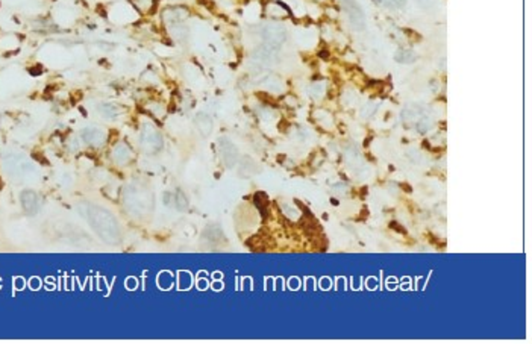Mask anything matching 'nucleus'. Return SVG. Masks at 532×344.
I'll use <instances>...</instances> for the list:
<instances>
[{
	"instance_id": "f257e3e1",
	"label": "nucleus",
	"mask_w": 532,
	"mask_h": 344,
	"mask_svg": "<svg viewBox=\"0 0 532 344\" xmlns=\"http://www.w3.org/2000/svg\"><path fill=\"white\" fill-rule=\"evenodd\" d=\"M162 144L164 141L159 131L150 123L142 125L140 131V147L147 153H155L162 149Z\"/></svg>"
},
{
	"instance_id": "f03ea898",
	"label": "nucleus",
	"mask_w": 532,
	"mask_h": 344,
	"mask_svg": "<svg viewBox=\"0 0 532 344\" xmlns=\"http://www.w3.org/2000/svg\"><path fill=\"white\" fill-rule=\"evenodd\" d=\"M261 36L264 39V46L275 50V47L281 46L286 39V31L279 25H265L261 31Z\"/></svg>"
},
{
	"instance_id": "7ed1b4c3",
	"label": "nucleus",
	"mask_w": 532,
	"mask_h": 344,
	"mask_svg": "<svg viewBox=\"0 0 532 344\" xmlns=\"http://www.w3.org/2000/svg\"><path fill=\"white\" fill-rule=\"evenodd\" d=\"M108 134L105 129H102L99 126H90L85 128L80 132V139L84 141L85 144L91 146V147H102L106 143Z\"/></svg>"
},
{
	"instance_id": "20e7f679",
	"label": "nucleus",
	"mask_w": 532,
	"mask_h": 344,
	"mask_svg": "<svg viewBox=\"0 0 532 344\" xmlns=\"http://www.w3.org/2000/svg\"><path fill=\"white\" fill-rule=\"evenodd\" d=\"M341 3H343L344 11L347 12V15H349V20H351L354 29H356V31L364 29L365 17H364L361 6L356 3V0H341Z\"/></svg>"
},
{
	"instance_id": "39448f33",
	"label": "nucleus",
	"mask_w": 532,
	"mask_h": 344,
	"mask_svg": "<svg viewBox=\"0 0 532 344\" xmlns=\"http://www.w3.org/2000/svg\"><path fill=\"white\" fill-rule=\"evenodd\" d=\"M218 153H220V158L223 161V164L226 167H234L237 163H238V149L234 146V143H231V141L228 138H220L218 141Z\"/></svg>"
},
{
	"instance_id": "423d86ee",
	"label": "nucleus",
	"mask_w": 532,
	"mask_h": 344,
	"mask_svg": "<svg viewBox=\"0 0 532 344\" xmlns=\"http://www.w3.org/2000/svg\"><path fill=\"white\" fill-rule=\"evenodd\" d=\"M111 158L117 166H126L134 159V152L128 143H117L111 150Z\"/></svg>"
},
{
	"instance_id": "0eeeda50",
	"label": "nucleus",
	"mask_w": 532,
	"mask_h": 344,
	"mask_svg": "<svg viewBox=\"0 0 532 344\" xmlns=\"http://www.w3.org/2000/svg\"><path fill=\"white\" fill-rule=\"evenodd\" d=\"M187 17H188V11L185 8H182V6L169 8V9L164 11V14H162V18H164V22H166V25L182 23Z\"/></svg>"
},
{
	"instance_id": "6e6552de",
	"label": "nucleus",
	"mask_w": 532,
	"mask_h": 344,
	"mask_svg": "<svg viewBox=\"0 0 532 344\" xmlns=\"http://www.w3.org/2000/svg\"><path fill=\"white\" fill-rule=\"evenodd\" d=\"M194 125H196L199 134L203 135V137L211 135V132L214 129V121H213L211 115L207 114V112H199L196 115V118H194Z\"/></svg>"
},
{
	"instance_id": "1a4fd4ad",
	"label": "nucleus",
	"mask_w": 532,
	"mask_h": 344,
	"mask_svg": "<svg viewBox=\"0 0 532 344\" xmlns=\"http://www.w3.org/2000/svg\"><path fill=\"white\" fill-rule=\"evenodd\" d=\"M146 111L153 117V118H162L166 115V106L162 103L156 102V100H150V102L146 105Z\"/></svg>"
},
{
	"instance_id": "9d476101",
	"label": "nucleus",
	"mask_w": 532,
	"mask_h": 344,
	"mask_svg": "<svg viewBox=\"0 0 532 344\" xmlns=\"http://www.w3.org/2000/svg\"><path fill=\"white\" fill-rule=\"evenodd\" d=\"M99 112L102 114V117L105 118H115L120 115V109L117 105H112V103H102L99 105Z\"/></svg>"
},
{
	"instance_id": "9b49d317",
	"label": "nucleus",
	"mask_w": 532,
	"mask_h": 344,
	"mask_svg": "<svg viewBox=\"0 0 532 344\" xmlns=\"http://www.w3.org/2000/svg\"><path fill=\"white\" fill-rule=\"evenodd\" d=\"M132 3L141 14H147L153 9L155 0H132Z\"/></svg>"
},
{
	"instance_id": "f8f14e48",
	"label": "nucleus",
	"mask_w": 532,
	"mask_h": 344,
	"mask_svg": "<svg viewBox=\"0 0 532 344\" xmlns=\"http://www.w3.org/2000/svg\"><path fill=\"white\" fill-rule=\"evenodd\" d=\"M396 59L399 61V63H405V64H408V63H414L416 55L413 53V50H400V52H397Z\"/></svg>"
}]
</instances>
